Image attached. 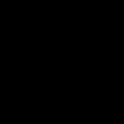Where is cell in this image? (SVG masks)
Segmentation results:
<instances>
[]
</instances>
